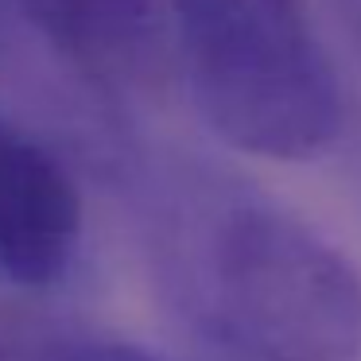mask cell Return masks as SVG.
I'll list each match as a JSON object with an SVG mask.
<instances>
[{"instance_id":"6da1fadb","label":"cell","mask_w":361,"mask_h":361,"mask_svg":"<svg viewBox=\"0 0 361 361\" xmlns=\"http://www.w3.org/2000/svg\"><path fill=\"white\" fill-rule=\"evenodd\" d=\"M164 307L221 361H361V272L276 195L171 159L140 195Z\"/></svg>"},{"instance_id":"7a4b0ae2","label":"cell","mask_w":361,"mask_h":361,"mask_svg":"<svg viewBox=\"0 0 361 361\" xmlns=\"http://www.w3.org/2000/svg\"><path fill=\"white\" fill-rule=\"evenodd\" d=\"M175 71L233 152L307 164L342 140L345 94L307 0H164Z\"/></svg>"},{"instance_id":"3957f363","label":"cell","mask_w":361,"mask_h":361,"mask_svg":"<svg viewBox=\"0 0 361 361\" xmlns=\"http://www.w3.org/2000/svg\"><path fill=\"white\" fill-rule=\"evenodd\" d=\"M12 20L90 90L156 105L179 82L164 0H4Z\"/></svg>"},{"instance_id":"277c9868","label":"cell","mask_w":361,"mask_h":361,"mask_svg":"<svg viewBox=\"0 0 361 361\" xmlns=\"http://www.w3.org/2000/svg\"><path fill=\"white\" fill-rule=\"evenodd\" d=\"M86 202L66 164L0 113V276L43 291L78 260Z\"/></svg>"},{"instance_id":"5b68a950","label":"cell","mask_w":361,"mask_h":361,"mask_svg":"<svg viewBox=\"0 0 361 361\" xmlns=\"http://www.w3.org/2000/svg\"><path fill=\"white\" fill-rule=\"evenodd\" d=\"M32 361H167L159 353L144 350L121 338H43Z\"/></svg>"},{"instance_id":"8992f818","label":"cell","mask_w":361,"mask_h":361,"mask_svg":"<svg viewBox=\"0 0 361 361\" xmlns=\"http://www.w3.org/2000/svg\"><path fill=\"white\" fill-rule=\"evenodd\" d=\"M338 144H345V175H350L353 202L361 210V109H357V117L345 113V128H342V140Z\"/></svg>"},{"instance_id":"52a82bcc","label":"cell","mask_w":361,"mask_h":361,"mask_svg":"<svg viewBox=\"0 0 361 361\" xmlns=\"http://www.w3.org/2000/svg\"><path fill=\"white\" fill-rule=\"evenodd\" d=\"M338 12V24H342V32L350 35V47L361 55V0H330Z\"/></svg>"},{"instance_id":"ba28073f","label":"cell","mask_w":361,"mask_h":361,"mask_svg":"<svg viewBox=\"0 0 361 361\" xmlns=\"http://www.w3.org/2000/svg\"><path fill=\"white\" fill-rule=\"evenodd\" d=\"M39 345L43 342H32V338H20V334L0 330V361H32Z\"/></svg>"},{"instance_id":"9c48e42d","label":"cell","mask_w":361,"mask_h":361,"mask_svg":"<svg viewBox=\"0 0 361 361\" xmlns=\"http://www.w3.org/2000/svg\"><path fill=\"white\" fill-rule=\"evenodd\" d=\"M12 27H16V20H12L8 4H4V0H0V47H4V43H8V32H12Z\"/></svg>"},{"instance_id":"30bf717a","label":"cell","mask_w":361,"mask_h":361,"mask_svg":"<svg viewBox=\"0 0 361 361\" xmlns=\"http://www.w3.org/2000/svg\"><path fill=\"white\" fill-rule=\"evenodd\" d=\"M218 361H221V357H218Z\"/></svg>"}]
</instances>
